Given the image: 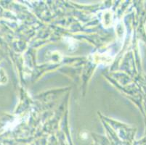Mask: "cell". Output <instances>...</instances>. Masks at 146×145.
<instances>
[{"mask_svg": "<svg viewBox=\"0 0 146 145\" xmlns=\"http://www.w3.org/2000/svg\"><path fill=\"white\" fill-rule=\"evenodd\" d=\"M7 81H8V77L6 72L3 68H0V85H5L7 83Z\"/></svg>", "mask_w": 146, "mask_h": 145, "instance_id": "obj_1", "label": "cell"}]
</instances>
